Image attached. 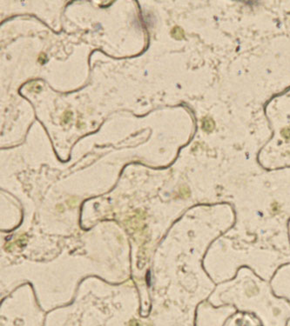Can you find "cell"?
Instances as JSON below:
<instances>
[{"mask_svg":"<svg viewBox=\"0 0 290 326\" xmlns=\"http://www.w3.org/2000/svg\"><path fill=\"white\" fill-rule=\"evenodd\" d=\"M171 34L175 39H178V40L183 39L185 38V33H184L183 30L181 28L178 27V26L174 27V29L171 31Z\"/></svg>","mask_w":290,"mask_h":326,"instance_id":"obj_2","label":"cell"},{"mask_svg":"<svg viewBox=\"0 0 290 326\" xmlns=\"http://www.w3.org/2000/svg\"><path fill=\"white\" fill-rule=\"evenodd\" d=\"M282 135L286 138V139H290V129L286 128L282 131Z\"/></svg>","mask_w":290,"mask_h":326,"instance_id":"obj_4","label":"cell"},{"mask_svg":"<svg viewBox=\"0 0 290 326\" xmlns=\"http://www.w3.org/2000/svg\"><path fill=\"white\" fill-rule=\"evenodd\" d=\"M202 129L204 131L210 132L214 129V122L210 118H205L202 120Z\"/></svg>","mask_w":290,"mask_h":326,"instance_id":"obj_1","label":"cell"},{"mask_svg":"<svg viewBox=\"0 0 290 326\" xmlns=\"http://www.w3.org/2000/svg\"><path fill=\"white\" fill-rule=\"evenodd\" d=\"M71 116H72L71 111H66V112L64 114V117H63V123H64V124H67V123L71 120Z\"/></svg>","mask_w":290,"mask_h":326,"instance_id":"obj_3","label":"cell"}]
</instances>
